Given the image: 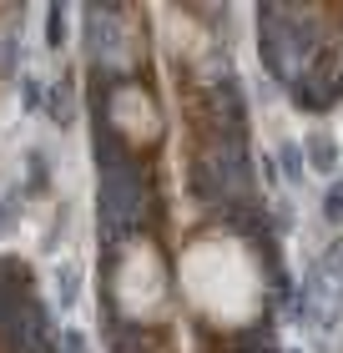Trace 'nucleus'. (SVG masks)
<instances>
[{
    "instance_id": "obj_1",
    "label": "nucleus",
    "mask_w": 343,
    "mask_h": 353,
    "mask_svg": "<svg viewBox=\"0 0 343 353\" xmlns=\"http://www.w3.org/2000/svg\"><path fill=\"white\" fill-rule=\"evenodd\" d=\"M177 298L212 333H248L268 313V268L242 232L202 228L177 252Z\"/></svg>"
},
{
    "instance_id": "obj_2",
    "label": "nucleus",
    "mask_w": 343,
    "mask_h": 353,
    "mask_svg": "<svg viewBox=\"0 0 343 353\" xmlns=\"http://www.w3.org/2000/svg\"><path fill=\"white\" fill-rule=\"evenodd\" d=\"M111 308H117L126 323L137 328H157L167 323L172 313V288H177V272L167 268V258H161V248L152 243V237H126V243L117 248V263H111Z\"/></svg>"
},
{
    "instance_id": "obj_3",
    "label": "nucleus",
    "mask_w": 343,
    "mask_h": 353,
    "mask_svg": "<svg viewBox=\"0 0 343 353\" xmlns=\"http://www.w3.org/2000/svg\"><path fill=\"white\" fill-rule=\"evenodd\" d=\"M106 121H111V132H117L126 147H157L161 126H167V111H161L152 86L121 81V86H111V96H106Z\"/></svg>"
}]
</instances>
